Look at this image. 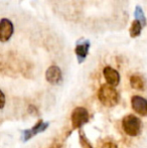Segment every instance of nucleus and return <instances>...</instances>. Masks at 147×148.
<instances>
[{
    "mask_svg": "<svg viewBox=\"0 0 147 148\" xmlns=\"http://www.w3.org/2000/svg\"><path fill=\"white\" fill-rule=\"evenodd\" d=\"M98 98L102 105H104L105 107L111 108L117 105L118 101H119V94L114 87L109 86L108 84L102 85L98 91Z\"/></svg>",
    "mask_w": 147,
    "mask_h": 148,
    "instance_id": "f257e3e1",
    "label": "nucleus"
},
{
    "mask_svg": "<svg viewBox=\"0 0 147 148\" xmlns=\"http://www.w3.org/2000/svg\"><path fill=\"white\" fill-rule=\"evenodd\" d=\"M122 127H123L124 132L127 135L132 137L137 136L140 133V129H141V121L135 115H126L122 120Z\"/></svg>",
    "mask_w": 147,
    "mask_h": 148,
    "instance_id": "f03ea898",
    "label": "nucleus"
},
{
    "mask_svg": "<svg viewBox=\"0 0 147 148\" xmlns=\"http://www.w3.org/2000/svg\"><path fill=\"white\" fill-rule=\"evenodd\" d=\"M89 119V113L87 111V109H85L84 107H77L75 108L72 112V125L73 128H81L84 124L88 123Z\"/></svg>",
    "mask_w": 147,
    "mask_h": 148,
    "instance_id": "7ed1b4c3",
    "label": "nucleus"
},
{
    "mask_svg": "<svg viewBox=\"0 0 147 148\" xmlns=\"http://www.w3.org/2000/svg\"><path fill=\"white\" fill-rule=\"evenodd\" d=\"M14 31V26L11 20L2 18L0 20V41L6 42L11 38Z\"/></svg>",
    "mask_w": 147,
    "mask_h": 148,
    "instance_id": "20e7f679",
    "label": "nucleus"
},
{
    "mask_svg": "<svg viewBox=\"0 0 147 148\" xmlns=\"http://www.w3.org/2000/svg\"><path fill=\"white\" fill-rule=\"evenodd\" d=\"M90 45H91V43L88 39L81 38L80 40L77 41L75 53H76L77 58H78L79 64H82V62L85 60V59L87 58L88 53H89V49H90Z\"/></svg>",
    "mask_w": 147,
    "mask_h": 148,
    "instance_id": "39448f33",
    "label": "nucleus"
},
{
    "mask_svg": "<svg viewBox=\"0 0 147 148\" xmlns=\"http://www.w3.org/2000/svg\"><path fill=\"white\" fill-rule=\"evenodd\" d=\"M133 110L141 116H147V100L141 96H133L131 99Z\"/></svg>",
    "mask_w": 147,
    "mask_h": 148,
    "instance_id": "423d86ee",
    "label": "nucleus"
},
{
    "mask_svg": "<svg viewBox=\"0 0 147 148\" xmlns=\"http://www.w3.org/2000/svg\"><path fill=\"white\" fill-rule=\"evenodd\" d=\"M45 79L51 85H57L62 82L63 75L61 69L57 66H51L45 72Z\"/></svg>",
    "mask_w": 147,
    "mask_h": 148,
    "instance_id": "0eeeda50",
    "label": "nucleus"
},
{
    "mask_svg": "<svg viewBox=\"0 0 147 148\" xmlns=\"http://www.w3.org/2000/svg\"><path fill=\"white\" fill-rule=\"evenodd\" d=\"M103 75L106 80L107 84L109 86L116 87L120 83V75L115 69L111 68V66H106L103 70Z\"/></svg>",
    "mask_w": 147,
    "mask_h": 148,
    "instance_id": "6e6552de",
    "label": "nucleus"
},
{
    "mask_svg": "<svg viewBox=\"0 0 147 148\" xmlns=\"http://www.w3.org/2000/svg\"><path fill=\"white\" fill-rule=\"evenodd\" d=\"M47 127H49V123H47V122L43 123L42 121H39V122L36 125V126L34 127V128L29 129V130L23 131V137H22V139H23L24 141L28 140V139L31 138L32 136L36 135L37 133L43 132V131H44L45 129L47 128Z\"/></svg>",
    "mask_w": 147,
    "mask_h": 148,
    "instance_id": "1a4fd4ad",
    "label": "nucleus"
},
{
    "mask_svg": "<svg viewBox=\"0 0 147 148\" xmlns=\"http://www.w3.org/2000/svg\"><path fill=\"white\" fill-rule=\"evenodd\" d=\"M130 84H131L132 88L135 90L142 91L144 89V82L141 77L138 76V75H133V76L130 77Z\"/></svg>",
    "mask_w": 147,
    "mask_h": 148,
    "instance_id": "9d476101",
    "label": "nucleus"
},
{
    "mask_svg": "<svg viewBox=\"0 0 147 148\" xmlns=\"http://www.w3.org/2000/svg\"><path fill=\"white\" fill-rule=\"evenodd\" d=\"M143 26L141 25V23L140 22H138L137 20H134L133 22H132L131 26H130L129 28V34L131 37H137L140 35V33H141V29Z\"/></svg>",
    "mask_w": 147,
    "mask_h": 148,
    "instance_id": "9b49d317",
    "label": "nucleus"
},
{
    "mask_svg": "<svg viewBox=\"0 0 147 148\" xmlns=\"http://www.w3.org/2000/svg\"><path fill=\"white\" fill-rule=\"evenodd\" d=\"M134 16H135V20H137L138 22L141 23L142 26H146V17L144 14L143 9L141 8V6L137 5L134 11Z\"/></svg>",
    "mask_w": 147,
    "mask_h": 148,
    "instance_id": "f8f14e48",
    "label": "nucleus"
},
{
    "mask_svg": "<svg viewBox=\"0 0 147 148\" xmlns=\"http://www.w3.org/2000/svg\"><path fill=\"white\" fill-rule=\"evenodd\" d=\"M5 106V95H4L3 92L0 90V109Z\"/></svg>",
    "mask_w": 147,
    "mask_h": 148,
    "instance_id": "ddd939ff",
    "label": "nucleus"
},
{
    "mask_svg": "<svg viewBox=\"0 0 147 148\" xmlns=\"http://www.w3.org/2000/svg\"><path fill=\"white\" fill-rule=\"evenodd\" d=\"M102 148H118L117 145L113 142H107L102 146Z\"/></svg>",
    "mask_w": 147,
    "mask_h": 148,
    "instance_id": "4468645a",
    "label": "nucleus"
}]
</instances>
